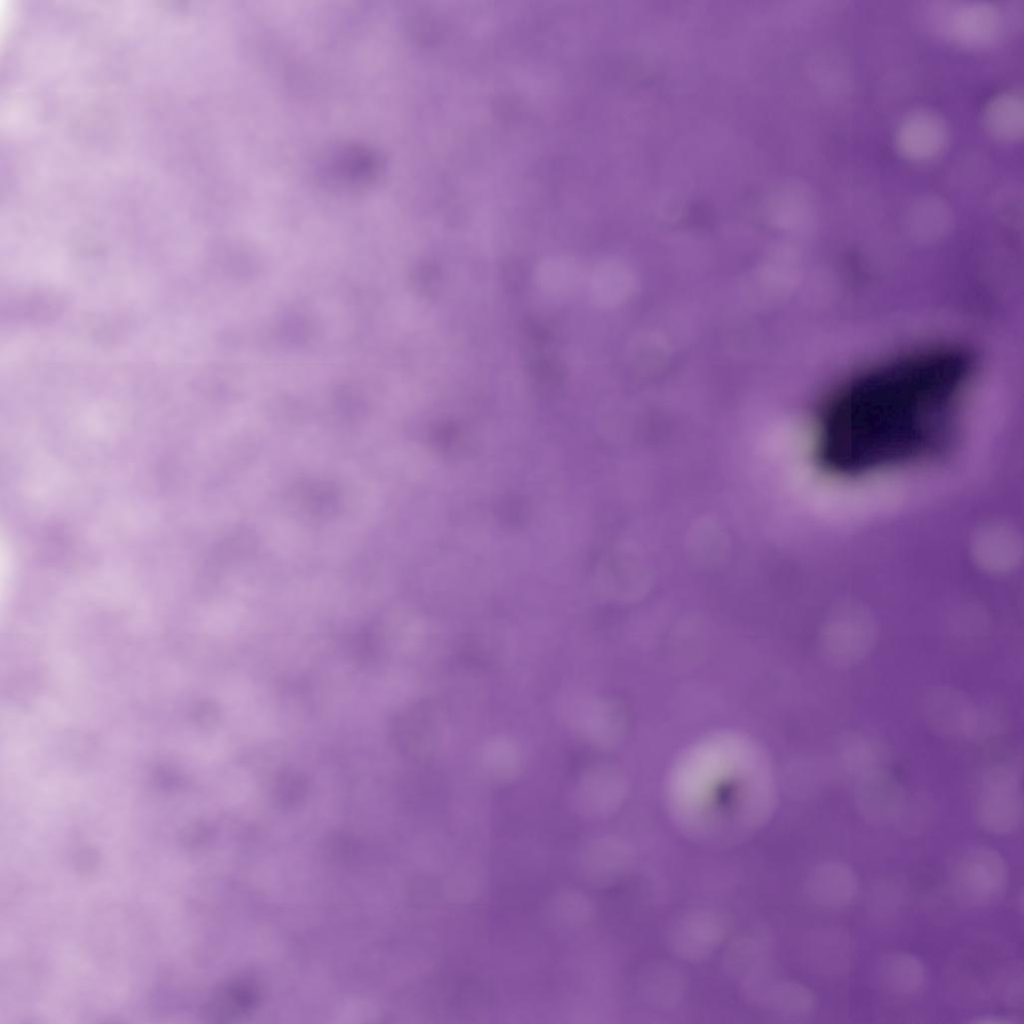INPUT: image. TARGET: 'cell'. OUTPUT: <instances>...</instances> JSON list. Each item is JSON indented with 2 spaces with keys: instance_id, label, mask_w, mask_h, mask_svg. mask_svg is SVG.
<instances>
[{
  "instance_id": "cell-12",
  "label": "cell",
  "mask_w": 1024,
  "mask_h": 1024,
  "mask_svg": "<svg viewBox=\"0 0 1024 1024\" xmlns=\"http://www.w3.org/2000/svg\"><path fill=\"white\" fill-rule=\"evenodd\" d=\"M972 1022L973 1023H979V1024H1013L1014 1023V1021L1012 1019L1007 1018L1005 1016H998V1015L981 1016V1017H979L977 1019H974Z\"/></svg>"
},
{
  "instance_id": "cell-1",
  "label": "cell",
  "mask_w": 1024,
  "mask_h": 1024,
  "mask_svg": "<svg viewBox=\"0 0 1024 1024\" xmlns=\"http://www.w3.org/2000/svg\"><path fill=\"white\" fill-rule=\"evenodd\" d=\"M1024 813L1022 776L1010 763H995L981 774L976 802V817L989 833L1013 832Z\"/></svg>"
},
{
  "instance_id": "cell-7",
  "label": "cell",
  "mask_w": 1024,
  "mask_h": 1024,
  "mask_svg": "<svg viewBox=\"0 0 1024 1024\" xmlns=\"http://www.w3.org/2000/svg\"><path fill=\"white\" fill-rule=\"evenodd\" d=\"M857 890V875L848 864L841 861L821 864L810 878L813 898L828 908L839 909L848 906L855 898Z\"/></svg>"
},
{
  "instance_id": "cell-9",
  "label": "cell",
  "mask_w": 1024,
  "mask_h": 1024,
  "mask_svg": "<svg viewBox=\"0 0 1024 1024\" xmlns=\"http://www.w3.org/2000/svg\"><path fill=\"white\" fill-rule=\"evenodd\" d=\"M821 969L832 977L844 976L852 966L854 944L841 928L826 930L821 935Z\"/></svg>"
},
{
  "instance_id": "cell-6",
  "label": "cell",
  "mask_w": 1024,
  "mask_h": 1024,
  "mask_svg": "<svg viewBox=\"0 0 1024 1024\" xmlns=\"http://www.w3.org/2000/svg\"><path fill=\"white\" fill-rule=\"evenodd\" d=\"M890 751L878 735L852 729L841 733L836 740V764L854 779L867 773L887 769Z\"/></svg>"
},
{
  "instance_id": "cell-4",
  "label": "cell",
  "mask_w": 1024,
  "mask_h": 1024,
  "mask_svg": "<svg viewBox=\"0 0 1024 1024\" xmlns=\"http://www.w3.org/2000/svg\"><path fill=\"white\" fill-rule=\"evenodd\" d=\"M876 642V628L871 620L854 614L841 615L829 622L820 640L824 657L839 669L851 668L862 662Z\"/></svg>"
},
{
  "instance_id": "cell-8",
  "label": "cell",
  "mask_w": 1024,
  "mask_h": 1024,
  "mask_svg": "<svg viewBox=\"0 0 1024 1024\" xmlns=\"http://www.w3.org/2000/svg\"><path fill=\"white\" fill-rule=\"evenodd\" d=\"M882 985L898 996H913L923 987L926 971L921 960L906 952L885 955L879 965Z\"/></svg>"
},
{
  "instance_id": "cell-2",
  "label": "cell",
  "mask_w": 1024,
  "mask_h": 1024,
  "mask_svg": "<svg viewBox=\"0 0 1024 1024\" xmlns=\"http://www.w3.org/2000/svg\"><path fill=\"white\" fill-rule=\"evenodd\" d=\"M954 884L959 896L974 905L997 900L1007 884V867L1002 856L989 847L967 851L957 863Z\"/></svg>"
},
{
  "instance_id": "cell-10",
  "label": "cell",
  "mask_w": 1024,
  "mask_h": 1024,
  "mask_svg": "<svg viewBox=\"0 0 1024 1024\" xmlns=\"http://www.w3.org/2000/svg\"><path fill=\"white\" fill-rule=\"evenodd\" d=\"M867 896L868 912L879 921H890L897 918L906 902L904 886L900 881L892 878L881 879L874 883Z\"/></svg>"
},
{
  "instance_id": "cell-5",
  "label": "cell",
  "mask_w": 1024,
  "mask_h": 1024,
  "mask_svg": "<svg viewBox=\"0 0 1024 1024\" xmlns=\"http://www.w3.org/2000/svg\"><path fill=\"white\" fill-rule=\"evenodd\" d=\"M854 780V803L864 820L885 824L901 815L906 804L905 792L888 769L873 771Z\"/></svg>"
},
{
  "instance_id": "cell-3",
  "label": "cell",
  "mask_w": 1024,
  "mask_h": 1024,
  "mask_svg": "<svg viewBox=\"0 0 1024 1024\" xmlns=\"http://www.w3.org/2000/svg\"><path fill=\"white\" fill-rule=\"evenodd\" d=\"M979 705L966 693L948 685L926 693L922 713L927 725L950 739L973 740Z\"/></svg>"
},
{
  "instance_id": "cell-11",
  "label": "cell",
  "mask_w": 1024,
  "mask_h": 1024,
  "mask_svg": "<svg viewBox=\"0 0 1024 1024\" xmlns=\"http://www.w3.org/2000/svg\"><path fill=\"white\" fill-rule=\"evenodd\" d=\"M483 759L487 770L502 778L512 776L520 760L517 748L507 740L489 743L484 749Z\"/></svg>"
}]
</instances>
